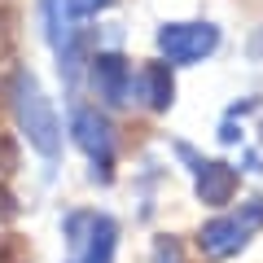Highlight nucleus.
<instances>
[{
    "instance_id": "nucleus-1",
    "label": "nucleus",
    "mask_w": 263,
    "mask_h": 263,
    "mask_svg": "<svg viewBox=\"0 0 263 263\" xmlns=\"http://www.w3.org/2000/svg\"><path fill=\"white\" fill-rule=\"evenodd\" d=\"M9 92H13V114H18V127L27 132V141L35 145L44 158H57V149H62V123H57V114H53V105H48L40 79L22 66V70H13Z\"/></svg>"
},
{
    "instance_id": "nucleus-2",
    "label": "nucleus",
    "mask_w": 263,
    "mask_h": 263,
    "mask_svg": "<svg viewBox=\"0 0 263 263\" xmlns=\"http://www.w3.org/2000/svg\"><path fill=\"white\" fill-rule=\"evenodd\" d=\"M259 228H263V197H250V202H241V211H237V215H219V219H211V224H202L197 246H202V254H206V259L219 263V259L241 254Z\"/></svg>"
},
{
    "instance_id": "nucleus-3",
    "label": "nucleus",
    "mask_w": 263,
    "mask_h": 263,
    "mask_svg": "<svg viewBox=\"0 0 263 263\" xmlns=\"http://www.w3.org/2000/svg\"><path fill=\"white\" fill-rule=\"evenodd\" d=\"M66 241H70V263H114V241L119 224L110 215H70L66 219Z\"/></svg>"
},
{
    "instance_id": "nucleus-4",
    "label": "nucleus",
    "mask_w": 263,
    "mask_h": 263,
    "mask_svg": "<svg viewBox=\"0 0 263 263\" xmlns=\"http://www.w3.org/2000/svg\"><path fill=\"white\" fill-rule=\"evenodd\" d=\"M70 132H75V145L88 154V162H92V180L110 184L114 180V132H110V119L97 114V110H75Z\"/></svg>"
},
{
    "instance_id": "nucleus-5",
    "label": "nucleus",
    "mask_w": 263,
    "mask_h": 263,
    "mask_svg": "<svg viewBox=\"0 0 263 263\" xmlns=\"http://www.w3.org/2000/svg\"><path fill=\"white\" fill-rule=\"evenodd\" d=\"M219 44V27L211 22H167L158 27V48L167 62H202Z\"/></svg>"
},
{
    "instance_id": "nucleus-6",
    "label": "nucleus",
    "mask_w": 263,
    "mask_h": 263,
    "mask_svg": "<svg viewBox=\"0 0 263 263\" xmlns=\"http://www.w3.org/2000/svg\"><path fill=\"white\" fill-rule=\"evenodd\" d=\"M180 158L193 162V180H197V202L202 206H228L237 193V167H228V162L219 158H197L189 145H176Z\"/></svg>"
},
{
    "instance_id": "nucleus-7",
    "label": "nucleus",
    "mask_w": 263,
    "mask_h": 263,
    "mask_svg": "<svg viewBox=\"0 0 263 263\" xmlns=\"http://www.w3.org/2000/svg\"><path fill=\"white\" fill-rule=\"evenodd\" d=\"M92 84L110 105H123L132 97V66L123 53H97L92 57Z\"/></svg>"
},
{
    "instance_id": "nucleus-8",
    "label": "nucleus",
    "mask_w": 263,
    "mask_h": 263,
    "mask_svg": "<svg viewBox=\"0 0 263 263\" xmlns=\"http://www.w3.org/2000/svg\"><path fill=\"white\" fill-rule=\"evenodd\" d=\"M141 97L149 110H171V101H176V79H171V62H149L141 70Z\"/></svg>"
},
{
    "instance_id": "nucleus-9",
    "label": "nucleus",
    "mask_w": 263,
    "mask_h": 263,
    "mask_svg": "<svg viewBox=\"0 0 263 263\" xmlns=\"http://www.w3.org/2000/svg\"><path fill=\"white\" fill-rule=\"evenodd\" d=\"M154 263H184L176 237H158V241H154Z\"/></svg>"
},
{
    "instance_id": "nucleus-10",
    "label": "nucleus",
    "mask_w": 263,
    "mask_h": 263,
    "mask_svg": "<svg viewBox=\"0 0 263 263\" xmlns=\"http://www.w3.org/2000/svg\"><path fill=\"white\" fill-rule=\"evenodd\" d=\"M114 0H66V13L70 18H92V13H101V9H110Z\"/></svg>"
},
{
    "instance_id": "nucleus-11",
    "label": "nucleus",
    "mask_w": 263,
    "mask_h": 263,
    "mask_svg": "<svg viewBox=\"0 0 263 263\" xmlns=\"http://www.w3.org/2000/svg\"><path fill=\"white\" fill-rule=\"evenodd\" d=\"M13 48V13L9 9H0V57Z\"/></svg>"
},
{
    "instance_id": "nucleus-12",
    "label": "nucleus",
    "mask_w": 263,
    "mask_h": 263,
    "mask_svg": "<svg viewBox=\"0 0 263 263\" xmlns=\"http://www.w3.org/2000/svg\"><path fill=\"white\" fill-rule=\"evenodd\" d=\"M44 18H48V40L62 44V22H57V0H44Z\"/></svg>"
},
{
    "instance_id": "nucleus-13",
    "label": "nucleus",
    "mask_w": 263,
    "mask_h": 263,
    "mask_svg": "<svg viewBox=\"0 0 263 263\" xmlns=\"http://www.w3.org/2000/svg\"><path fill=\"white\" fill-rule=\"evenodd\" d=\"M246 53H250V62H263V27L250 35V44H246Z\"/></svg>"
}]
</instances>
